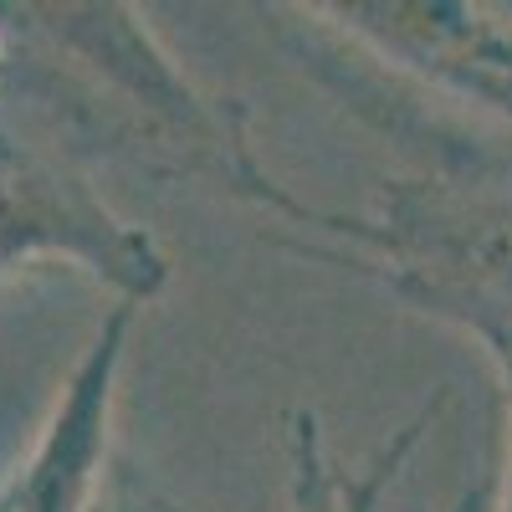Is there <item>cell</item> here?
Segmentation results:
<instances>
[{
    "label": "cell",
    "mask_w": 512,
    "mask_h": 512,
    "mask_svg": "<svg viewBox=\"0 0 512 512\" xmlns=\"http://www.w3.org/2000/svg\"><path fill=\"white\" fill-rule=\"evenodd\" d=\"M497 369V384H502V425H507V451H502V487L492 492V512H512V349H482Z\"/></svg>",
    "instance_id": "6"
},
{
    "label": "cell",
    "mask_w": 512,
    "mask_h": 512,
    "mask_svg": "<svg viewBox=\"0 0 512 512\" xmlns=\"http://www.w3.org/2000/svg\"><path fill=\"white\" fill-rule=\"evenodd\" d=\"M144 308L113 303L88 349L67 369L36 446L0 487V512H103L113 477V410L118 379Z\"/></svg>",
    "instance_id": "5"
},
{
    "label": "cell",
    "mask_w": 512,
    "mask_h": 512,
    "mask_svg": "<svg viewBox=\"0 0 512 512\" xmlns=\"http://www.w3.org/2000/svg\"><path fill=\"white\" fill-rule=\"evenodd\" d=\"M26 267H67L113 303L149 308L169 282V251L144 221L123 216L98 169L0 82V272Z\"/></svg>",
    "instance_id": "3"
},
{
    "label": "cell",
    "mask_w": 512,
    "mask_h": 512,
    "mask_svg": "<svg viewBox=\"0 0 512 512\" xmlns=\"http://www.w3.org/2000/svg\"><path fill=\"white\" fill-rule=\"evenodd\" d=\"M282 246L374 277L405 308L451 323L482 349H512V169L395 175L374 210H323Z\"/></svg>",
    "instance_id": "2"
},
{
    "label": "cell",
    "mask_w": 512,
    "mask_h": 512,
    "mask_svg": "<svg viewBox=\"0 0 512 512\" xmlns=\"http://www.w3.org/2000/svg\"><path fill=\"white\" fill-rule=\"evenodd\" d=\"M0 72H6V47H0Z\"/></svg>",
    "instance_id": "7"
},
{
    "label": "cell",
    "mask_w": 512,
    "mask_h": 512,
    "mask_svg": "<svg viewBox=\"0 0 512 512\" xmlns=\"http://www.w3.org/2000/svg\"><path fill=\"white\" fill-rule=\"evenodd\" d=\"M0 82L98 175L200 185L303 236L318 205L292 195L256 154L241 98L200 88L134 6L0 0Z\"/></svg>",
    "instance_id": "1"
},
{
    "label": "cell",
    "mask_w": 512,
    "mask_h": 512,
    "mask_svg": "<svg viewBox=\"0 0 512 512\" xmlns=\"http://www.w3.org/2000/svg\"><path fill=\"white\" fill-rule=\"evenodd\" d=\"M308 16L456 128L512 149V6L328 0Z\"/></svg>",
    "instance_id": "4"
}]
</instances>
